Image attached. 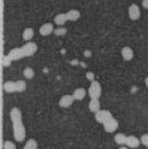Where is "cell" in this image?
<instances>
[{
    "label": "cell",
    "instance_id": "cell-4",
    "mask_svg": "<svg viewBox=\"0 0 148 149\" xmlns=\"http://www.w3.org/2000/svg\"><path fill=\"white\" fill-rule=\"evenodd\" d=\"M101 85L98 81L93 80L89 87L88 94L91 99H99L101 96Z\"/></svg>",
    "mask_w": 148,
    "mask_h": 149
},
{
    "label": "cell",
    "instance_id": "cell-2",
    "mask_svg": "<svg viewBox=\"0 0 148 149\" xmlns=\"http://www.w3.org/2000/svg\"><path fill=\"white\" fill-rule=\"evenodd\" d=\"M37 49L38 47L35 42H28L22 47L11 49L8 55L13 61H16L24 57L33 56L37 51Z\"/></svg>",
    "mask_w": 148,
    "mask_h": 149
},
{
    "label": "cell",
    "instance_id": "cell-1",
    "mask_svg": "<svg viewBox=\"0 0 148 149\" xmlns=\"http://www.w3.org/2000/svg\"><path fill=\"white\" fill-rule=\"evenodd\" d=\"M9 117L13 122L14 138L18 142H22L26 138V127L22 122L21 111L16 107L12 108L9 113Z\"/></svg>",
    "mask_w": 148,
    "mask_h": 149
},
{
    "label": "cell",
    "instance_id": "cell-12",
    "mask_svg": "<svg viewBox=\"0 0 148 149\" xmlns=\"http://www.w3.org/2000/svg\"><path fill=\"white\" fill-rule=\"evenodd\" d=\"M73 96L75 100H83L86 96V91L83 87H79L73 91Z\"/></svg>",
    "mask_w": 148,
    "mask_h": 149
},
{
    "label": "cell",
    "instance_id": "cell-3",
    "mask_svg": "<svg viewBox=\"0 0 148 149\" xmlns=\"http://www.w3.org/2000/svg\"><path fill=\"white\" fill-rule=\"evenodd\" d=\"M26 83L22 80L17 81L9 80L3 84V89L6 93H22L26 90Z\"/></svg>",
    "mask_w": 148,
    "mask_h": 149
},
{
    "label": "cell",
    "instance_id": "cell-19",
    "mask_svg": "<svg viewBox=\"0 0 148 149\" xmlns=\"http://www.w3.org/2000/svg\"><path fill=\"white\" fill-rule=\"evenodd\" d=\"M38 144L35 139H29L26 141L23 149H37Z\"/></svg>",
    "mask_w": 148,
    "mask_h": 149
},
{
    "label": "cell",
    "instance_id": "cell-8",
    "mask_svg": "<svg viewBox=\"0 0 148 149\" xmlns=\"http://www.w3.org/2000/svg\"><path fill=\"white\" fill-rule=\"evenodd\" d=\"M128 15L130 19L132 20L139 19L140 17V9L136 4H132L129 6Z\"/></svg>",
    "mask_w": 148,
    "mask_h": 149
},
{
    "label": "cell",
    "instance_id": "cell-9",
    "mask_svg": "<svg viewBox=\"0 0 148 149\" xmlns=\"http://www.w3.org/2000/svg\"><path fill=\"white\" fill-rule=\"evenodd\" d=\"M54 26L50 22H47L42 25L40 28V34L42 36H49L51 33L54 32Z\"/></svg>",
    "mask_w": 148,
    "mask_h": 149
},
{
    "label": "cell",
    "instance_id": "cell-13",
    "mask_svg": "<svg viewBox=\"0 0 148 149\" xmlns=\"http://www.w3.org/2000/svg\"><path fill=\"white\" fill-rule=\"evenodd\" d=\"M66 16H67L68 21L74 22L80 19V12L77 9H70L69 11L66 13Z\"/></svg>",
    "mask_w": 148,
    "mask_h": 149
},
{
    "label": "cell",
    "instance_id": "cell-24",
    "mask_svg": "<svg viewBox=\"0 0 148 149\" xmlns=\"http://www.w3.org/2000/svg\"><path fill=\"white\" fill-rule=\"evenodd\" d=\"M142 6L144 9H148V0H143L142 2Z\"/></svg>",
    "mask_w": 148,
    "mask_h": 149
},
{
    "label": "cell",
    "instance_id": "cell-21",
    "mask_svg": "<svg viewBox=\"0 0 148 149\" xmlns=\"http://www.w3.org/2000/svg\"><path fill=\"white\" fill-rule=\"evenodd\" d=\"M2 66H3V67H8L11 65L13 60H12L11 58L9 57V55H4V56H2Z\"/></svg>",
    "mask_w": 148,
    "mask_h": 149
},
{
    "label": "cell",
    "instance_id": "cell-20",
    "mask_svg": "<svg viewBox=\"0 0 148 149\" xmlns=\"http://www.w3.org/2000/svg\"><path fill=\"white\" fill-rule=\"evenodd\" d=\"M66 33H67V29H66V28H65L63 26L57 27L56 29H54V32H53V33L57 36H64V35L66 34Z\"/></svg>",
    "mask_w": 148,
    "mask_h": 149
},
{
    "label": "cell",
    "instance_id": "cell-22",
    "mask_svg": "<svg viewBox=\"0 0 148 149\" xmlns=\"http://www.w3.org/2000/svg\"><path fill=\"white\" fill-rule=\"evenodd\" d=\"M3 149H16V146L12 141H6L3 145Z\"/></svg>",
    "mask_w": 148,
    "mask_h": 149
},
{
    "label": "cell",
    "instance_id": "cell-11",
    "mask_svg": "<svg viewBox=\"0 0 148 149\" xmlns=\"http://www.w3.org/2000/svg\"><path fill=\"white\" fill-rule=\"evenodd\" d=\"M121 55L122 57L124 60L126 61H130L133 58L134 54L133 49H131L130 47H124L123 49H121Z\"/></svg>",
    "mask_w": 148,
    "mask_h": 149
},
{
    "label": "cell",
    "instance_id": "cell-23",
    "mask_svg": "<svg viewBox=\"0 0 148 149\" xmlns=\"http://www.w3.org/2000/svg\"><path fill=\"white\" fill-rule=\"evenodd\" d=\"M140 142L148 148V134H144L140 137Z\"/></svg>",
    "mask_w": 148,
    "mask_h": 149
},
{
    "label": "cell",
    "instance_id": "cell-16",
    "mask_svg": "<svg viewBox=\"0 0 148 149\" xmlns=\"http://www.w3.org/2000/svg\"><path fill=\"white\" fill-rule=\"evenodd\" d=\"M126 140H127V136L125 135L123 133H118L114 136V141L119 145H126Z\"/></svg>",
    "mask_w": 148,
    "mask_h": 149
},
{
    "label": "cell",
    "instance_id": "cell-7",
    "mask_svg": "<svg viewBox=\"0 0 148 149\" xmlns=\"http://www.w3.org/2000/svg\"><path fill=\"white\" fill-rule=\"evenodd\" d=\"M74 100H75V99L73 97V94H66L60 98V101H59V105L61 107L67 108L73 104Z\"/></svg>",
    "mask_w": 148,
    "mask_h": 149
},
{
    "label": "cell",
    "instance_id": "cell-5",
    "mask_svg": "<svg viewBox=\"0 0 148 149\" xmlns=\"http://www.w3.org/2000/svg\"><path fill=\"white\" fill-rule=\"evenodd\" d=\"M112 117V113L108 110H99V111L95 113L96 120L100 124H104Z\"/></svg>",
    "mask_w": 148,
    "mask_h": 149
},
{
    "label": "cell",
    "instance_id": "cell-6",
    "mask_svg": "<svg viewBox=\"0 0 148 149\" xmlns=\"http://www.w3.org/2000/svg\"><path fill=\"white\" fill-rule=\"evenodd\" d=\"M104 125V130L108 132V133H113L114 131H117V129L119 127V123L116 120L115 118H113V117L110 118L107 121L103 124Z\"/></svg>",
    "mask_w": 148,
    "mask_h": 149
},
{
    "label": "cell",
    "instance_id": "cell-14",
    "mask_svg": "<svg viewBox=\"0 0 148 149\" xmlns=\"http://www.w3.org/2000/svg\"><path fill=\"white\" fill-rule=\"evenodd\" d=\"M89 109L93 113H97L100 110V102L99 99H91L89 103Z\"/></svg>",
    "mask_w": 148,
    "mask_h": 149
},
{
    "label": "cell",
    "instance_id": "cell-17",
    "mask_svg": "<svg viewBox=\"0 0 148 149\" xmlns=\"http://www.w3.org/2000/svg\"><path fill=\"white\" fill-rule=\"evenodd\" d=\"M33 36H34V30H33V29H32L31 27H28L22 32V39L26 41L31 40Z\"/></svg>",
    "mask_w": 148,
    "mask_h": 149
},
{
    "label": "cell",
    "instance_id": "cell-18",
    "mask_svg": "<svg viewBox=\"0 0 148 149\" xmlns=\"http://www.w3.org/2000/svg\"><path fill=\"white\" fill-rule=\"evenodd\" d=\"M23 76L26 79H28V80H30V79H33L35 76V71L33 70V69L32 67H26L23 70Z\"/></svg>",
    "mask_w": 148,
    "mask_h": 149
},
{
    "label": "cell",
    "instance_id": "cell-25",
    "mask_svg": "<svg viewBox=\"0 0 148 149\" xmlns=\"http://www.w3.org/2000/svg\"><path fill=\"white\" fill-rule=\"evenodd\" d=\"M145 85H146V87L148 88V77H147L146 79H145Z\"/></svg>",
    "mask_w": 148,
    "mask_h": 149
},
{
    "label": "cell",
    "instance_id": "cell-10",
    "mask_svg": "<svg viewBox=\"0 0 148 149\" xmlns=\"http://www.w3.org/2000/svg\"><path fill=\"white\" fill-rule=\"evenodd\" d=\"M140 140L134 135H130L127 136V140H126V145L127 147L131 148H138L140 145Z\"/></svg>",
    "mask_w": 148,
    "mask_h": 149
},
{
    "label": "cell",
    "instance_id": "cell-15",
    "mask_svg": "<svg viewBox=\"0 0 148 149\" xmlns=\"http://www.w3.org/2000/svg\"><path fill=\"white\" fill-rule=\"evenodd\" d=\"M68 21L66 13H60L56 15L54 18V22L57 26H63Z\"/></svg>",
    "mask_w": 148,
    "mask_h": 149
},
{
    "label": "cell",
    "instance_id": "cell-26",
    "mask_svg": "<svg viewBox=\"0 0 148 149\" xmlns=\"http://www.w3.org/2000/svg\"><path fill=\"white\" fill-rule=\"evenodd\" d=\"M119 149H128L126 147H121V148H120Z\"/></svg>",
    "mask_w": 148,
    "mask_h": 149
}]
</instances>
